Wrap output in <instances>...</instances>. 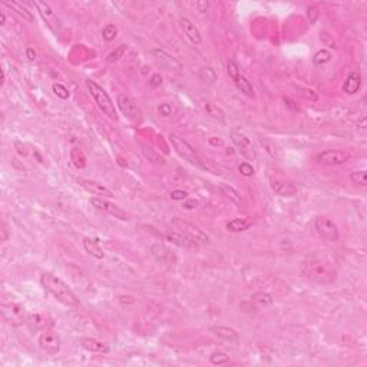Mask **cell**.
<instances>
[{
    "label": "cell",
    "mask_w": 367,
    "mask_h": 367,
    "mask_svg": "<svg viewBox=\"0 0 367 367\" xmlns=\"http://www.w3.org/2000/svg\"><path fill=\"white\" fill-rule=\"evenodd\" d=\"M40 284L52 297L56 301H59L60 304H63L66 307H78L79 306V300L75 296V293L70 290L69 286L65 281H62L56 276H53L50 273H43L40 276Z\"/></svg>",
    "instance_id": "1"
},
{
    "label": "cell",
    "mask_w": 367,
    "mask_h": 367,
    "mask_svg": "<svg viewBox=\"0 0 367 367\" xmlns=\"http://www.w3.org/2000/svg\"><path fill=\"white\" fill-rule=\"evenodd\" d=\"M303 274L317 284H331L337 277V270L331 261L324 258H313L304 264Z\"/></svg>",
    "instance_id": "2"
},
{
    "label": "cell",
    "mask_w": 367,
    "mask_h": 367,
    "mask_svg": "<svg viewBox=\"0 0 367 367\" xmlns=\"http://www.w3.org/2000/svg\"><path fill=\"white\" fill-rule=\"evenodd\" d=\"M86 88L89 90V93L92 95V98L95 100V103L98 105V108H99L108 118L110 119H118V113H116V109H115V105H113V102L110 99V96L108 95V92L103 89L102 86H99L96 82H93V80L90 79H86Z\"/></svg>",
    "instance_id": "3"
},
{
    "label": "cell",
    "mask_w": 367,
    "mask_h": 367,
    "mask_svg": "<svg viewBox=\"0 0 367 367\" xmlns=\"http://www.w3.org/2000/svg\"><path fill=\"white\" fill-rule=\"evenodd\" d=\"M169 141H171L172 147H174V149L177 151V154H178L181 158L188 161L191 165H194V167H197V168L205 169V165L202 164L201 158L197 155L195 149L192 148L187 141L179 138L178 135H175V134H171V135H169Z\"/></svg>",
    "instance_id": "4"
},
{
    "label": "cell",
    "mask_w": 367,
    "mask_h": 367,
    "mask_svg": "<svg viewBox=\"0 0 367 367\" xmlns=\"http://www.w3.org/2000/svg\"><path fill=\"white\" fill-rule=\"evenodd\" d=\"M2 316L5 318V321H8L12 326H20V324L26 323V318H28L25 307L13 301L2 304Z\"/></svg>",
    "instance_id": "5"
},
{
    "label": "cell",
    "mask_w": 367,
    "mask_h": 367,
    "mask_svg": "<svg viewBox=\"0 0 367 367\" xmlns=\"http://www.w3.org/2000/svg\"><path fill=\"white\" fill-rule=\"evenodd\" d=\"M314 228L317 231L318 235L328 242H337L340 238L336 222L327 217H317L314 219Z\"/></svg>",
    "instance_id": "6"
},
{
    "label": "cell",
    "mask_w": 367,
    "mask_h": 367,
    "mask_svg": "<svg viewBox=\"0 0 367 367\" xmlns=\"http://www.w3.org/2000/svg\"><path fill=\"white\" fill-rule=\"evenodd\" d=\"M231 141L235 145V148L238 149L239 154L247 159V161H254V159L257 158V151L254 148L253 142L244 134H241V132H231Z\"/></svg>",
    "instance_id": "7"
},
{
    "label": "cell",
    "mask_w": 367,
    "mask_h": 367,
    "mask_svg": "<svg viewBox=\"0 0 367 367\" xmlns=\"http://www.w3.org/2000/svg\"><path fill=\"white\" fill-rule=\"evenodd\" d=\"M33 6L38 9L40 18H42L43 22L48 25V28H49L52 32L58 33L60 30V20L59 18H58V15L53 12V9L50 8L49 5H48L46 2H35Z\"/></svg>",
    "instance_id": "8"
},
{
    "label": "cell",
    "mask_w": 367,
    "mask_h": 367,
    "mask_svg": "<svg viewBox=\"0 0 367 367\" xmlns=\"http://www.w3.org/2000/svg\"><path fill=\"white\" fill-rule=\"evenodd\" d=\"M118 106H119L120 112L131 120H141L142 118V112L138 108V105L135 103V100L132 99L131 96L125 95V93H120L118 95Z\"/></svg>",
    "instance_id": "9"
},
{
    "label": "cell",
    "mask_w": 367,
    "mask_h": 367,
    "mask_svg": "<svg viewBox=\"0 0 367 367\" xmlns=\"http://www.w3.org/2000/svg\"><path fill=\"white\" fill-rule=\"evenodd\" d=\"M90 204H92L95 208H98L99 211L106 212L108 215L113 217V218L120 219V221H128L129 219L128 214H127L124 209L119 208L118 205H115V204L109 202V201H105V199L102 198H90Z\"/></svg>",
    "instance_id": "10"
},
{
    "label": "cell",
    "mask_w": 367,
    "mask_h": 367,
    "mask_svg": "<svg viewBox=\"0 0 367 367\" xmlns=\"http://www.w3.org/2000/svg\"><path fill=\"white\" fill-rule=\"evenodd\" d=\"M39 346L40 348L49 354V356H56L60 351V338L58 334L52 333V331H43L39 337Z\"/></svg>",
    "instance_id": "11"
},
{
    "label": "cell",
    "mask_w": 367,
    "mask_h": 367,
    "mask_svg": "<svg viewBox=\"0 0 367 367\" xmlns=\"http://www.w3.org/2000/svg\"><path fill=\"white\" fill-rule=\"evenodd\" d=\"M26 324L32 331H48L53 327V320L43 313H35L26 318Z\"/></svg>",
    "instance_id": "12"
},
{
    "label": "cell",
    "mask_w": 367,
    "mask_h": 367,
    "mask_svg": "<svg viewBox=\"0 0 367 367\" xmlns=\"http://www.w3.org/2000/svg\"><path fill=\"white\" fill-rule=\"evenodd\" d=\"M149 55L152 56V59L155 60L158 65H161L162 68L168 70H179L181 69V63L175 59L174 56L168 55L165 50L162 49H151L149 50Z\"/></svg>",
    "instance_id": "13"
},
{
    "label": "cell",
    "mask_w": 367,
    "mask_h": 367,
    "mask_svg": "<svg viewBox=\"0 0 367 367\" xmlns=\"http://www.w3.org/2000/svg\"><path fill=\"white\" fill-rule=\"evenodd\" d=\"M320 164L324 165H341L348 161V155L343 151H336V149H328L318 154L316 158Z\"/></svg>",
    "instance_id": "14"
},
{
    "label": "cell",
    "mask_w": 367,
    "mask_h": 367,
    "mask_svg": "<svg viewBox=\"0 0 367 367\" xmlns=\"http://www.w3.org/2000/svg\"><path fill=\"white\" fill-rule=\"evenodd\" d=\"M151 253L158 261L164 263V264H168V266L177 264V256L172 253L171 248L164 246V244H152L151 246Z\"/></svg>",
    "instance_id": "15"
},
{
    "label": "cell",
    "mask_w": 367,
    "mask_h": 367,
    "mask_svg": "<svg viewBox=\"0 0 367 367\" xmlns=\"http://www.w3.org/2000/svg\"><path fill=\"white\" fill-rule=\"evenodd\" d=\"M79 184L82 188H85L88 192L93 194V195H103V197H113V192L109 188H106L103 184H100L98 181H92V179H79Z\"/></svg>",
    "instance_id": "16"
},
{
    "label": "cell",
    "mask_w": 367,
    "mask_h": 367,
    "mask_svg": "<svg viewBox=\"0 0 367 367\" xmlns=\"http://www.w3.org/2000/svg\"><path fill=\"white\" fill-rule=\"evenodd\" d=\"M179 26H181V29L184 32V35L188 38L194 45H201L202 43V38H201V33H199V30L197 29V26L188 19V18H181L179 19Z\"/></svg>",
    "instance_id": "17"
},
{
    "label": "cell",
    "mask_w": 367,
    "mask_h": 367,
    "mask_svg": "<svg viewBox=\"0 0 367 367\" xmlns=\"http://www.w3.org/2000/svg\"><path fill=\"white\" fill-rule=\"evenodd\" d=\"M175 225L178 227V229H181L182 234L188 235L192 239H195L197 242H208V235H205L201 229H198L197 227H194L192 224H188V222H182L177 219L175 221Z\"/></svg>",
    "instance_id": "18"
},
{
    "label": "cell",
    "mask_w": 367,
    "mask_h": 367,
    "mask_svg": "<svg viewBox=\"0 0 367 367\" xmlns=\"http://www.w3.org/2000/svg\"><path fill=\"white\" fill-rule=\"evenodd\" d=\"M167 239H169L172 244H177L178 247L184 248H197L198 242L195 239H192L188 235L182 234V232H169L167 234Z\"/></svg>",
    "instance_id": "19"
},
{
    "label": "cell",
    "mask_w": 367,
    "mask_h": 367,
    "mask_svg": "<svg viewBox=\"0 0 367 367\" xmlns=\"http://www.w3.org/2000/svg\"><path fill=\"white\" fill-rule=\"evenodd\" d=\"M211 333H214L217 337L224 338L227 341H231V343H238L239 341V334L231 327H225V326H212L209 328Z\"/></svg>",
    "instance_id": "20"
},
{
    "label": "cell",
    "mask_w": 367,
    "mask_h": 367,
    "mask_svg": "<svg viewBox=\"0 0 367 367\" xmlns=\"http://www.w3.org/2000/svg\"><path fill=\"white\" fill-rule=\"evenodd\" d=\"M360 86H361V75L358 72H350L346 80H344L343 90L348 95H354L358 92Z\"/></svg>",
    "instance_id": "21"
},
{
    "label": "cell",
    "mask_w": 367,
    "mask_h": 367,
    "mask_svg": "<svg viewBox=\"0 0 367 367\" xmlns=\"http://www.w3.org/2000/svg\"><path fill=\"white\" fill-rule=\"evenodd\" d=\"M79 344L92 353H108L109 351V347L106 343L95 340V338H80Z\"/></svg>",
    "instance_id": "22"
},
{
    "label": "cell",
    "mask_w": 367,
    "mask_h": 367,
    "mask_svg": "<svg viewBox=\"0 0 367 367\" xmlns=\"http://www.w3.org/2000/svg\"><path fill=\"white\" fill-rule=\"evenodd\" d=\"M201 106H202L204 112L207 115H209L211 118L219 120V122H225V113H224V110L221 109L218 105H215V103H212L209 100L202 99L201 100Z\"/></svg>",
    "instance_id": "23"
},
{
    "label": "cell",
    "mask_w": 367,
    "mask_h": 367,
    "mask_svg": "<svg viewBox=\"0 0 367 367\" xmlns=\"http://www.w3.org/2000/svg\"><path fill=\"white\" fill-rule=\"evenodd\" d=\"M271 187L280 197H294L297 194V188L287 181H273Z\"/></svg>",
    "instance_id": "24"
},
{
    "label": "cell",
    "mask_w": 367,
    "mask_h": 367,
    "mask_svg": "<svg viewBox=\"0 0 367 367\" xmlns=\"http://www.w3.org/2000/svg\"><path fill=\"white\" fill-rule=\"evenodd\" d=\"M83 248L89 256L98 258V260H102L105 256L98 238H83Z\"/></svg>",
    "instance_id": "25"
},
{
    "label": "cell",
    "mask_w": 367,
    "mask_h": 367,
    "mask_svg": "<svg viewBox=\"0 0 367 367\" xmlns=\"http://www.w3.org/2000/svg\"><path fill=\"white\" fill-rule=\"evenodd\" d=\"M253 225V221L248 218H234L227 222V229L229 232H242Z\"/></svg>",
    "instance_id": "26"
},
{
    "label": "cell",
    "mask_w": 367,
    "mask_h": 367,
    "mask_svg": "<svg viewBox=\"0 0 367 367\" xmlns=\"http://www.w3.org/2000/svg\"><path fill=\"white\" fill-rule=\"evenodd\" d=\"M234 83H235V86H237L244 95H247L250 98H254V88H253L251 82H250L246 76H242V75L239 73L238 76L234 79Z\"/></svg>",
    "instance_id": "27"
},
{
    "label": "cell",
    "mask_w": 367,
    "mask_h": 367,
    "mask_svg": "<svg viewBox=\"0 0 367 367\" xmlns=\"http://www.w3.org/2000/svg\"><path fill=\"white\" fill-rule=\"evenodd\" d=\"M5 5L10 8V9H13L19 16H22L25 20H28V22H33V16H32V13H30L29 10L26 9L22 3H18V2H5Z\"/></svg>",
    "instance_id": "28"
},
{
    "label": "cell",
    "mask_w": 367,
    "mask_h": 367,
    "mask_svg": "<svg viewBox=\"0 0 367 367\" xmlns=\"http://www.w3.org/2000/svg\"><path fill=\"white\" fill-rule=\"evenodd\" d=\"M219 189L222 191V194L227 197V198L231 201V202H234L235 205H242V199H241V195H239L238 192L235 191V189L232 188V187H229V185H225V184H221L219 185Z\"/></svg>",
    "instance_id": "29"
},
{
    "label": "cell",
    "mask_w": 367,
    "mask_h": 367,
    "mask_svg": "<svg viewBox=\"0 0 367 367\" xmlns=\"http://www.w3.org/2000/svg\"><path fill=\"white\" fill-rule=\"evenodd\" d=\"M251 303H254L256 306L258 307H268V306H271L273 304V297L267 294V293H256L251 300H250Z\"/></svg>",
    "instance_id": "30"
},
{
    "label": "cell",
    "mask_w": 367,
    "mask_h": 367,
    "mask_svg": "<svg viewBox=\"0 0 367 367\" xmlns=\"http://www.w3.org/2000/svg\"><path fill=\"white\" fill-rule=\"evenodd\" d=\"M70 159H72V162H73V165L76 168L82 169L86 167V157L79 148H73L70 151Z\"/></svg>",
    "instance_id": "31"
},
{
    "label": "cell",
    "mask_w": 367,
    "mask_h": 367,
    "mask_svg": "<svg viewBox=\"0 0 367 367\" xmlns=\"http://www.w3.org/2000/svg\"><path fill=\"white\" fill-rule=\"evenodd\" d=\"M209 361H211V364H214V366H222V364H227L229 361V357L225 354V353H222V351H214L211 356H209Z\"/></svg>",
    "instance_id": "32"
},
{
    "label": "cell",
    "mask_w": 367,
    "mask_h": 367,
    "mask_svg": "<svg viewBox=\"0 0 367 367\" xmlns=\"http://www.w3.org/2000/svg\"><path fill=\"white\" fill-rule=\"evenodd\" d=\"M350 179L353 184H357L360 187H364L367 184V172L364 169H360V171H354L350 174Z\"/></svg>",
    "instance_id": "33"
},
{
    "label": "cell",
    "mask_w": 367,
    "mask_h": 367,
    "mask_svg": "<svg viewBox=\"0 0 367 367\" xmlns=\"http://www.w3.org/2000/svg\"><path fill=\"white\" fill-rule=\"evenodd\" d=\"M330 60H331V53L326 49L318 50L317 53L314 55V58H313V62L316 65H324V63H327Z\"/></svg>",
    "instance_id": "34"
},
{
    "label": "cell",
    "mask_w": 367,
    "mask_h": 367,
    "mask_svg": "<svg viewBox=\"0 0 367 367\" xmlns=\"http://www.w3.org/2000/svg\"><path fill=\"white\" fill-rule=\"evenodd\" d=\"M116 35H118V28L115 25H112V23L102 30V36H103V39L106 40V42H112V40L116 38Z\"/></svg>",
    "instance_id": "35"
},
{
    "label": "cell",
    "mask_w": 367,
    "mask_h": 367,
    "mask_svg": "<svg viewBox=\"0 0 367 367\" xmlns=\"http://www.w3.org/2000/svg\"><path fill=\"white\" fill-rule=\"evenodd\" d=\"M125 52H127V46H125V45H120V46H118L113 52H110L109 55H108V58H106V60H108L109 63H113V62L119 60L120 58L124 56Z\"/></svg>",
    "instance_id": "36"
},
{
    "label": "cell",
    "mask_w": 367,
    "mask_h": 367,
    "mask_svg": "<svg viewBox=\"0 0 367 367\" xmlns=\"http://www.w3.org/2000/svg\"><path fill=\"white\" fill-rule=\"evenodd\" d=\"M199 78L202 80H205V82H214V80L217 79V73L214 72V69H211V68H204V69H201V72H199Z\"/></svg>",
    "instance_id": "37"
},
{
    "label": "cell",
    "mask_w": 367,
    "mask_h": 367,
    "mask_svg": "<svg viewBox=\"0 0 367 367\" xmlns=\"http://www.w3.org/2000/svg\"><path fill=\"white\" fill-rule=\"evenodd\" d=\"M52 89L55 92V95H58L60 99H68L69 98V90L66 89L63 85H60V83H55L52 86Z\"/></svg>",
    "instance_id": "38"
},
{
    "label": "cell",
    "mask_w": 367,
    "mask_h": 367,
    "mask_svg": "<svg viewBox=\"0 0 367 367\" xmlns=\"http://www.w3.org/2000/svg\"><path fill=\"white\" fill-rule=\"evenodd\" d=\"M227 72H228L231 79L232 80L235 79V78L239 75V69L238 66H237V63L232 62V60H228V62H227Z\"/></svg>",
    "instance_id": "39"
},
{
    "label": "cell",
    "mask_w": 367,
    "mask_h": 367,
    "mask_svg": "<svg viewBox=\"0 0 367 367\" xmlns=\"http://www.w3.org/2000/svg\"><path fill=\"white\" fill-rule=\"evenodd\" d=\"M238 171L244 175V177H253L254 175V168H253V165H250L248 162H242V164H239L238 167Z\"/></svg>",
    "instance_id": "40"
},
{
    "label": "cell",
    "mask_w": 367,
    "mask_h": 367,
    "mask_svg": "<svg viewBox=\"0 0 367 367\" xmlns=\"http://www.w3.org/2000/svg\"><path fill=\"white\" fill-rule=\"evenodd\" d=\"M187 197H188V194L182 189H175L171 192V198L174 201H184V199H187Z\"/></svg>",
    "instance_id": "41"
},
{
    "label": "cell",
    "mask_w": 367,
    "mask_h": 367,
    "mask_svg": "<svg viewBox=\"0 0 367 367\" xmlns=\"http://www.w3.org/2000/svg\"><path fill=\"white\" fill-rule=\"evenodd\" d=\"M159 113L162 115V116H165V118H168V116H171L172 115V106L169 105V103H161L159 105Z\"/></svg>",
    "instance_id": "42"
},
{
    "label": "cell",
    "mask_w": 367,
    "mask_h": 367,
    "mask_svg": "<svg viewBox=\"0 0 367 367\" xmlns=\"http://www.w3.org/2000/svg\"><path fill=\"white\" fill-rule=\"evenodd\" d=\"M161 83H162V78H161V75H159V73L152 75V78H151V80H149L151 88H158Z\"/></svg>",
    "instance_id": "43"
},
{
    "label": "cell",
    "mask_w": 367,
    "mask_h": 367,
    "mask_svg": "<svg viewBox=\"0 0 367 367\" xmlns=\"http://www.w3.org/2000/svg\"><path fill=\"white\" fill-rule=\"evenodd\" d=\"M195 6H197L198 12L204 13V12H207V9H208V2H197Z\"/></svg>",
    "instance_id": "44"
},
{
    "label": "cell",
    "mask_w": 367,
    "mask_h": 367,
    "mask_svg": "<svg viewBox=\"0 0 367 367\" xmlns=\"http://www.w3.org/2000/svg\"><path fill=\"white\" fill-rule=\"evenodd\" d=\"M307 93H304V92H300L304 98H307V99H311V100H317V95H314L313 93V90H306Z\"/></svg>",
    "instance_id": "45"
},
{
    "label": "cell",
    "mask_w": 367,
    "mask_h": 367,
    "mask_svg": "<svg viewBox=\"0 0 367 367\" xmlns=\"http://www.w3.org/2000/svg\"><path fill=\"white\" fill-rule=\"evenodd\" d=\"M26 56H28V59L29 60H35L36 59V52L32 49V48H28V49H26Z\"/></svg>",
    "instance_id": "46"
},
{
    "label": "cell",
    "mask_w": 367,
    "mask_h": 367,
    "mask_svg": "<svg viewBox=\"0 0 367 367\" xmlns=\"http://www.w3.org/2000/svg\"><path fill=\"white\" fill-rule=\"evenodd\" d=\"M195 205H197V201H194V199H192V201H188V202H185V204H184V207H185L187 209L194 208Z\"/></svg>",
    "instance_id": "47"
},
{
    "label": "cell",
    "mask_w": 367,
    "mask_h": 367,
    "mask_svg": "<svg viewBox=\"0 0 367 367\" xmlns=\"http://www.w3.org/2000/svg\"><path fill=\"white\" fill-rule=\"evenodd\" d=\"M0 16H2V22H0V25H5V23H6V13H5V12H0Z\"/></svg>",
    "instance_id": "48"
}]
</instances>
